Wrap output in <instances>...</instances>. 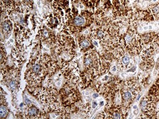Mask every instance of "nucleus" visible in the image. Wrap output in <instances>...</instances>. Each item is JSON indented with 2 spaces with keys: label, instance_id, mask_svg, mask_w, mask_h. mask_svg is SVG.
I'll use <instances>...</instances> for the list:
<instances>
[{
  "label": "nucleus",
  "instance_id": "25",
  "mask_svg": "<svg viewBox=\"0 0 159 119\" xmlns=\"http://www.w3.org/2000/svg\"><path fill=\"white\" fill-rule=\"evenodd\" d=\"M157 1V0H153V1H154V2H155V1Z\"/></svg>",
  "mask_w": 159,
  "mask_h": 119
},
{
  "label": "nucleus",
  "instance_id": "14",
  "mask_svg": "<svg viewBox=\"0 0 159 119\" xmlns=\"http://www.w3.org/2000/svg\"><path fill=\"white\" fill-rule=\"evenodd\" d=\"M112 118H120V114L119 112H118L117 111H114L112 113Z\"/></svg>",
  "mask_w": 159,
  "mask_h": 119
},
{
  "label": "nucleus",
  "instance_id": "20",
  "mask_svg": "<svg viewBox=\"0 0 159 119\" xmlns=\"http://www.w3.org/2000/svg\"><path fill=\"white\" fill-rule=\"evenodd\" d=\"M93 44H94V45H95L96 46H98V43H97L96 41H94V42H93Z\"/></svg>",
  "mask_w": 159,
  "mask_h": 119
},
{
  "label": "nucleus",
  "instance_id": "5",
  "mask_svg": "<svg viewBox=\"0 0 159 119\" xmlns=\"http://www.w3.org/2000/svg\"><path fill=\"white\" fill-rule=\"evenodd\" d=\"M148 9L150 11L155 20L159 19V2L154 4H150L148 6Z\"/></svg>",
  "mask_w": 159,
  "mask_h": 119
},
{
  "label": "nucleus",
  "instance_id": "4",
  "mask_svg": "<svg viewBox=\"0 0 159 119\" xmlns=\"http://www.w3.org/2000/svg\"><path fill=\"white\" fill-rule=\"evenodd\" d=\"M153 47L152 45H148V46H146L145 48L143 49L142 53H141V58L143 60H148L150 59V56L153 53Z\"/></svg>",
  "mask_w": 159,
  "mask_h": 119
},
{
  "label": "nucleus",
  "instance_id": "9",
  "mask_svg": "<svg viewBox=\"0 0 159 119\" xmlns=\"http://www.w3.org/2000/svg\"><path fill=\"white\" fill-rule=\"evenodd\" d=\"M37 112H38V110L35 107H31L27 110V114L29 116H35L37 114Z\"/></svg>",
  "mask_w": 159,
  "mask_h": 119
},
{
  "label": "nucleus",
  "instance_id": "22",
  "mask_svg": "<svg viewBox=\"0 0 159 119\" xmlns=\"http://www.w3.org/2000/svg\"><path fill=\"white\" fill-rule=\"evenodd\" d=\"M148 29V27H147V26L143 27V30H147V29Z\"/></svg>",
  "mask_w": 159,
  "mask_h": 119
},
{
  "label": "nucleus",
  "instance_id": "6",
  "mask_svg": "<svg viewBox=\"0 0 159 119\" xmlns=\"http://www.w3.org/2000/svg\"><path fill=\"white\" fill-rule=\"evenodd\" d=\"M83 1L88 7L94 9L98 5L100 0H83Z\"/></svg>",
  "mask_w": 159,
  "mask_h": 119
},
{
  "label": "nucleus",
  "instance_id": "17",
  "mask_svg": "<svg viewBox=\"0 0 159 119\" xmlns=\"http://www.w3.org/2000/svg\"><path fill=\"white\" fill-rule=\"evenodd\" d=\"M111 71L112 72H116V66H114L111 68Z\"/></svg>",
  "mask_w": 159,
  "mask_h": 119
},
{
  "label": "nucleus",
  "instance_id": "2",
  "mask_svg": "<svg viewBox=\"0 0 159 119\" xmlns=\"http://www.w3.org/2000/svg\"><path fill=\"white\" fill-rule=\"evenodd\" d=\"M138 90L136 89H131L130 90H129L127 89L126 90H122V97L123 100L127 102L129 105L131 102V101L133 100L132 99L135 98L137 95V92Z\"/></svg>",
  "mask_w": 159,
  "mask_h": 119
},
{
  "label": "nucleus",
  "instance_id": "27",
  "mask_svg": "<svg viewBox=\"0 0 159 119\" xmlns=\"http://www.w3.org/2000/svg\"><path fill=\"white\" fill-rule=\"evenodd\" d=\"M103 1H104V0H103Z\"/></svg>",
  "mask_w": 159,
  "mask_h": 119
},
{
  "label": "nucleus",
  "instance_id": "15",
  "mask_svg": "<svg viewBox=\"0 0 159 119\" xmlns=\"http://www.w3.org/2000/svg\"><path fill=\"white\" fill-rule=\"evenodd\" d=\"M97 105H98V103H97L96 101H93V102H92V107H93V108H96Z\"/></svg>",
  "mask_w": 159,
  "mask_h": 119
},
{
  "label": "nucleus",
  "instance_id": "3",
  "mask_svg": "<svg viewBox=\"0 0 159 119\" xmlns=\"http://www.w3.org/2000/svg\"><path fill=\"white\" fill-rule=\"evenodd\" d=\"M12 22L11 19L6 18L4 19V21L1 23V28H2V32L4 35H9L12 30Z\"/></svg>",
  "mask_w": 159,
  "mask_h": 119
},
{
  "label": "nucleus",
  "instance_id": "18",
  "mask_svg": "<svg viewBox=\"0 0 159 119\" xmlns=\"http://www.w3.org/2000/svg\"><path fill=\"white\" fill-rule=\"evenodd\" d=\"M139 113V109L137 108V109H135L134 111V114L135 115H137Z\"/></svg>",
  "mask_w": 159,
  "mask_h": 119
},
{
  "label": "nucleus",
  "instance_id": "19",
  "mask_svg": "<svg viewBox=\"0 0 159 119\" xmlns=\"http://www.w3.org/2000/svg\"><path fill=\"white\" fill-rule=\"evenodd\" d=\"M99 96V95L98 94H94L93 95V98H96V97H98Z\"/></svg>",
  "mask_w": 159,
  "mask_h": 119
},
{
  "label": "nucleus",
  "instance_id": "10",
  "mask_svg": "<svg viewBox=\"0 0 159 119\" xmlns=\"http://www.w3.org/2000/svg\"><path fill=\"white\" fill-rule=\"evenodd\" d=\"M7 108H6L5 106L2 105L1 106V108H0V116H1V118L4 117L7 115Z\"/></svg>",
  "mask_w": 159,
  "mask_h": 119
},
{
  "label": "nucleus",
  "instance_id": "21",
  "mask_svg": "<svg viewBox=\"0 0 159 119\" xmlns=\"http://www.w3.org/2000/svg\"><path fill=\"white\" fill-rule=\"evenodd\" d=\"M133 108L135 110V109H137V108H138V107H137V105H134V107H133Z\"/></svg>",
  "mask_w": 159,
  "mask_h": 119
},
{
  "label": "nucleus",
  "instance_id": "12",
  "mask_svg": "<svg viewBox=\"0 0 159 119\" xmlns=\"http://www.w3.org/2000/svg\"><path fill=\"white\" fill-rule=\"evenodd\" d=\"M90 45V43L88 40H83L81 43H80V46L81 48H86L89 45Z\"/></svg>",
  "mask_w": 159,
  "mask_h": 119
},
{
  "label": "nucleus",
  "instance_id": "24",
  "mask_svg": "<svg viewBox=\"0 0 159 119\" xmlns=\"http://www.w3.org/2000/svg\"><path fill=\"white\" fill-rule=\"evenodd\" d=\"M47 1H49V2H50V1H52V0H47Z\"/></svg>",
  "mask_w": 159,
  "mask_h": 119
},
{
  "label": "nucleus",
  "instance_id": "1",
  "mask_svg": "<svg viewBox=\"0 0 159 119\" xmlns=\"http://www.w3.org/2000/svg\"><path fill=\"white\" fill-rule=\"evenodd\" d=\"M154 102L153 99L149 95L143 97L140 104V109L142 112L147 113L152 112L155 108Z\"/></svg>",
  "mask_w": 159,
  "mask_h": 119
},
{
  "label": "nucleus",
  "instance_id": "7",
  "mask_svg": "<svg viewBox=\"0 0 159 119\" xmlns=\"http://www.w3.org/2000/svg\"><path fill=\"white\" fill-rule=\"evenodd\" d=\"M22 5L24 6L25 9V12H29L30 9H31L33 7V0H22Z\"/></svg>",
  "mask_w": 159,
  "mask_h": 119
},
{
  "label": "nucleus",
  "instance_id": "11",
  "mask_svg": "<svg viewBox=\"0 0 159 119\" xmlns=\"http://www.w3.org/2000/svg\"><path fill=\"white\" fill-rule=\"evenodd\" d=\"M40 71V66L39 64H36L34 65L32 68V71L34 74L39 73Z\"/></svg>",
  "mask_w": 159,
  "mask_h": 119
},
{
  "label": "nucleus",
  "instance_id": "13",
  "mask_svg": "<svg viewBox=\"0 0 159 119\" xmlns=\"http://www.w3.org/2000/svg\"><path fill=\"white\" fill-rule=\"evenodd\" d=\"M9 87L12 90H14L16 89V82L13 80L9 82Z\"/></svg>",
  "mask_w": 159,
  "mask_h": 119
},
{
  "label": "nucleus",
  "instance_id": "23",
  "mask_svg": "<svg viewBox=\"0 0 159 119\" xmlns=\"http://www.w3.org/2000/svg\"><path fill=\"white\" fill-rule=\"evenodd\" d=\"M148 29H152V27L151 25H150V26L148 27Z\"/></svg>",
  "mask_w": 159,
  "mask_h": 119
},
{
  "label": "nucleus",
  "instance_id": "26",
  "mask_svg": "<svg viewBox=\"0 0 159 119\" xmlns=\"http://www.w3.org/2000/svg\"><path fill=\"white\" fill-rule=\"evenodd\" d=\"M158 24V26H159V22H158V24Z\"/></svg>",
  "mask_w": 159,
  "mask_h": 119
},
{
  "label": "nucleus",
  "instance_id": "8",
  "mask_svg": "<svg viewBox=\"0 0 159 119\" xmlns=\"http://www.w3.org/2000/svg\"><path fill=\"white\" fill-rule=\"evenodd\" d=\"M130 62V57L128 55H125L122 59V64L125 66H129V68H130V66H129Z\"/></svg>",
  "mask_w": 159,
  "mask_h": 119
},
{
  "label": "nucleus",
  "instance_id": "16",
  "mask_svg": "<svg viewBox=\"0 0 159 119\" xmlns=\"http://www.w3.org/2000/svg\"><path fill=\"white\" fill-rule=\"evenodd\" d=\"M24 100H25V102L27 104H30V101L28 99H27V98L25 97V99Z\"/></svg>",
  "mask_w": 159,
  "mask_h": 119
}]
</instances>
